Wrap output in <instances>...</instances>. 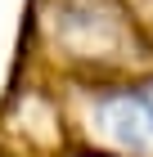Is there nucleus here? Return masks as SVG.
Masks as SVG:
<instances>
[{
	"label": "nucleus",
	"instance_id": "nucleus-1",
	"mask_svg": "<svg viewBox=\"0 0 153 157\" xmlns=\"http://www.w3.org/2000/svg\"><path fill=\"white\" fill-rule=\"evenodd\" d=\"M113 126L126 139H135V144L153 139V90H140V94L122 99L117 108H113Z\"/></svg>",
	"mask_w": 153,
	"mask_h": 157
}]
</instances>
